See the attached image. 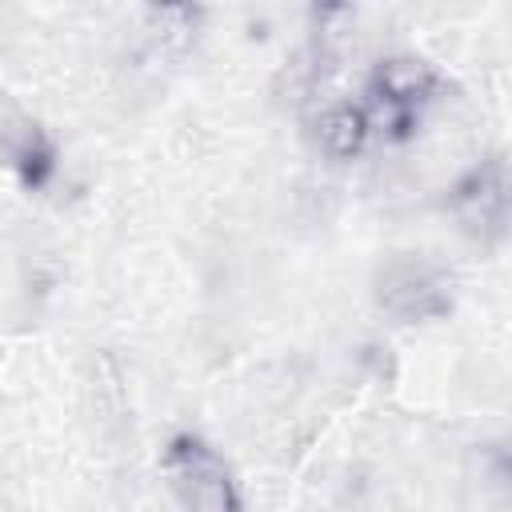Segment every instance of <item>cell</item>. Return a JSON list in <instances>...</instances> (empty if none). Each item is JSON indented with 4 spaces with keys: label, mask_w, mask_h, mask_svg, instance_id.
Listing matches in <instances>:
<instances>
[{
    "label": "cell",
    "mask_w": 512,
    "mask_h": 512,
    "mask_svg": "<svg viewBox=\"0 0 512 512\" xmlns=\"http://www.w3.org/2000/svg\"><path fill=\"white\" fill-rule=\"evenodd\" d=\"M436 88L440 80L424 60H412V56L384 60L368 84V108H364L368 128H376L388 140L412 136L428 104L436 100Z\"/></svg>",
    "instance_id": "cell-1"
},
{
    "label": "cell",
    "mask_w": 512,
    "mask_h": 512,
    "mask_svg": "<svg viewBox=\"0 0 512 512\" xmlns=\"http://www.w3.org/2000/svg\"><path fill=\"white\" fill-rule=\"evenodd\" d=\"M164 476L184 512H236L232 472L204 440L176 436L164 452Z\"/></svg>",
    "instance_id": "cell-2"
},
{
    "label": "cell",
    "mask_w": 512,
    "mask_h": 512,
    "mask_svg": "<svg viewBox=\"0 0 512 512\" xmlns=\"http://www.w3.org/2000/svg\"><path fill=\"white\" fill-rule=\"evenodd\" d=\"M376 300L404 324L432 320L452 308V276L424 256H392L376 276Z\"/></svg>",
    "instance_id": "cell-3"
},
{
    "label": "cell",
    "mask_w": 512,
    "mask_h": 512,
    "mask_svg": "<svg viewBox=\"0 0 512 512\" xmlns=\"http://www.w3.org/2000/svg\"><path fill=\"white\" fill-rule=\"evenodd\" d=\"M452 216L460 220L464 232H472L476 240L492 244L508 232V168L500 156L484 160L480 168H472L448 196Z\"/></svg>",
    "instance_id": "cell-4"
},
{
    "label": "cell",
    "mask_w": 512,
    "mask_h": 512,
    "mask_svg": "<svg viewBox=\"0 0 512 512\" xmlns=\"http://www.w3.org/2000/svg\"><path fill=\"white\" fill-rule=\"evenodd\" d=\"M368 116L356 104H336L320 116V144L328 156H356L368 140Z\"/></svg>",
    "instance_id": "cell-5"
}]
</instances>
